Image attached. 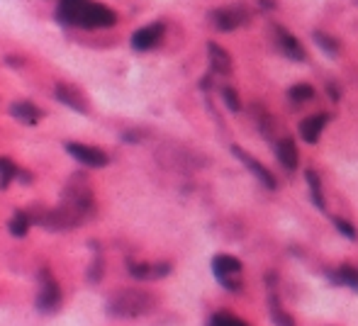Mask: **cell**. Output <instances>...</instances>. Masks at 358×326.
I'll return each instance as SVG.
<instances>
[{
	"label": "cell",
	"instance_id": "e0dca14e",
	"mask_svg": "<svg viewBox=\"0 0 358 326\" xmlns=\"http://www.w3.org/2000/svg\"><path fill=\"white\" fill-rule=\"evenodd\" d=\"M329 278L337 285H346V287H353L358 290V268H351V265H341L337 273H332Z\"/></svg>",
	"mask_w": 358,
	"mask_h": 326
},
{
	"label": "cell",
	"instance_id": "7c38bea8",
	"mask_svg": "<svg viewBox=\"0 0 358 326\" xmlns=\"http://www.w3.org/2000/svg\"><path fill=\"white\" fill-rule=\"evenodd\" d=\"M327 122H329V114H324V112L312 114V117L302 119L300 136L307 141V144H317V141H319V136H322L324 127H327Z\"/></svg>",
	"mask_w": 358,
	"mask_h": 326
},
{
	"label": "cell",
	"instance_id": "52a82bcc",
	"mask_svg": "<svg viewBox=\"0 0 358 326\" xmlns=\"http://www.w3.org/2000/svg\"><path fill=\"white\" fill-rule=\"evenodd\" d=\"M273 42H275V47H278V52H281L283 57L290 59V61H305L307 59L302 44L297 42V37H292L286 27H281V25L273 27Z\"/></svg>",
	"mask_w": 358,
	"mask_h": 326
},
{
	"label": "cell",
	"instance_id": "30bf717a",
	"mask_svg": "<svg viewBox=\"0 0 358 326\" xmlns=\"http://www.w3.org/2000/svg\"><path fill=\"white\" fill-rule=\"evenodd\" d=\"M54 95H57L59 103H63L66 108L76 110V112H81V114L88 112V100H86L83 90L76 88V85H71V83H59L57 88H54Z\"/></svg>",
	"mask_w": 358,
	"mask_h": 326
},
{
	"label": "cell",
	"instance_id": "4fadbf2b",
	"mask_svg": "<svg viewBox=\"0 0 358 326\" xmlns=\"http://www.w3.org/2000/svg\"><path fill=\"white\" fill-rule=\"evenodd\" d=\"M127 270H130V275L137 280H154V278H163V275H168L171 265L168 263H130L127 265Z\"/></svg>",
	"mask_w": 358,
	"mask_h": 326
},
{
	"label": "cell",
	"instance_id": "44dd1931",
	"mask_svg": "<svg viewBox=\"0 0 358 326\" xmlns=\"http://www.w3.org/2000/svg\"><path fill=\"white\" fill-rule=\"evenodd\" d=\"M290 100L292 103H310L312 98H315V88H312V85H307V83H297V85H292L290 88Z\"/></svg>",
	"mask_w": 358,
	"mask_h": 326
},
{
	"label": "cell",
	"instance_id": "d4e9b609",
	"mask_svg": "<svg viewBox=\"0 0 358 326\" xmlns=\"http://www.w3.org/2000/svg\"><path fill=\"white\" fill-rule=\"evenodd\" d=\"M334 227H337L339 232H341L346 238H356V236H358L356 229H353V224H348L346 219H339V217H337V219H334Z\"/></svg>",
	"mask_w": 358,
	"mask_h": 326
},
{
	"label": "cell",
	"instance_id": "d6986e66",
	"mask_svg": "<svg viewBox=\"0 0 358 326\" xmlns=\"http://www.w3.org/2000/svg\"><path fill=\"white\" fill-rule=\"evenodd\" d=\"M32 222H34V217L20 210V212H15L12 214V219H10V234L12 236H25V234L30 232Z\"/></svg>",
	"mask_w": 358,
	"mask_h": 326
},
{
	"label": "cell",
	"instance_id": "4316f807",
	"mask_svg": "<svg viewBox=\"0 0 358 326\" xmlns=\"http://www.w3.org/2000/svg\"><path fill=\"white\" fill-rule=\"evenodd\" d=\"M100 275H103V258H95V263H90V273H88V280H93V283H98Z\"/></svg>",
	"mask_w": 358,
	"mask_h": 326
},
{
	"label": "cell",
	"instance_id": "ffe728a7",
	"mask_svg": "<svg viewBox=\"0 0 358 326\" xmlns=\"http://www.w3.org/2000/svg\"><path fill=\"white\" fill-rule=\"evenodd\" d=\"M307 185H310V192H312V202L324 212V210H327V200H324L322 183H319V178H317L315 171H307Z\"/></svg>",
	"mask_w": 358,
	"mask_h": 326
},
{
	"label": "cell",
	"instance_id": "603a6c76",
	"mask_svg": "<svg viewBox=\"0 0 358 326\" xmlns=\"http://www.w3.org/2000/svg\"><path fill=\"white\" fill-rule=\"evenodd\" d=\"M270 307H273V321H275V326H295L292 316L286 314V312H283L281 307H278V302L270 300Z\"/></svg>",
	"mask_w": 358,
	"mask_h": 326
},
{
	"label": "cell",
	"instance_id": "2e32d148",
	"mask_svg": "<svg viewBox=\"0 0 358 326\" xmlns=\"http://www.w3.org/2000/svg\"><path fill=\"white\" fill-rule=\"evenodd\" d=\"M10 112H12V117H15V119H20L22 125H37V122L42 119V110L37 108V105L27 103V100L12 105Z\"/></svg>",
	"mask_w": 358,
	"mask_h": 326
},
{
	"label": "cell",
	"instance_id": "ba28073f",
	"mask_svg": "<svg viewBox=\"0 0 358 326\" xmlns=\"http://www.w3.org/2000/svg\"><path fill=\"white\" fill-rule=\"evenodd\" d=\"M249 22V15H246L244 8H219V10L212 12V25L217 27L219 32H234L239 27H244Z\"/></svg>",
	"mask_w": 358,
	"mask_h": 326
},
{
	"label": "cell",
	"instance_id": "7a4b0ae2",
	"mask_svg": "<svg viewBox=\"0 0 358 326\" xmlns=\"http://www.w3.org/2000/svg\"><path fill=\"white\" fill-rule=\"evenodd\" d=\"M154 295L146 290H119L115 292L108 300V314L117 316V319H137V316H144L154 309Z\"/></svg>",
	"mask_w": 358,
	"mask_h": 326
},
{
	"label": "cell",
	"instance_id": "484cf974",
	"mask_svg": "<svg viewBox=\"0 0 358 326\" xmlns=\"http://www.w3.org/2000/svg\"><path fill=\"white\" fill-rule=\"evenodd\" d=\"M315 42L319 44L322 49H327L329 54H337V44H332L327 39V34H319V32H315Z\"/></svg>",
	"mask_w": 358,
	"mask_h": 326
},
{
	"label": "cell",
	"instance_id": "ac0fdd59",
	"mask_svg": "<svg viewBox=\"0 0 358 326\" xmlns=\"http://www.w3.org/2000/svg\"><path fill=\"white\" fill-rule=\"evenodd\" d=\"M15 178H20V168H17L10 159L0 156V190H6Z\"/></svg>",
	"mask_w": 358,
	"mask_h": 326
},
{
	"label": "cell",
	"instance_id": "cb8c5ba5",
	"mask_svg": "<svg viewBox=\"0 0 358 326\" xmlns=\"http://www.w3.org/2000/svg\"><path fill=\"white\" fill-rule=\"evenodd\" d=\"M222 100H224V103H227V108L232 110V112H239V110H241V100H239L237 90H232V88H222Z\"/></svg>",
	"mask_w": 358,
	"mask_h": 326
},
{
	"label": "cell",
	"instance_id": "277c9868",
	"mask_svg": "<svg viewBox=\"0 0 358 326\" xmlns=\"http://www.w3.org/2000/svg\"><path fill=\"white\" fill-rule=\"evenodd\" d=\"M61 305V287L49 273V268L39 270V295H37V309L39 312H57Z\"/></svg>",
	"mask_w": 358,
	"mask_h": 326
},
{
	"label": "cell",
	"instance_id": "7402d4cb",
	"mask_svg": "<svg viewBox=\"0 0 358 326\" xmlns=\"http://www.w3.org/2000/svg\"><path fill=\"white\" fill-rule=\"evenodd\" d=\"M210 326H249L244 319H239V316L229 314V312H219L210 319Z\"/></svg>",
	"mask_w": 358,
	"mask_h": 326
},
{
	"label": "cell",
	"instance_id": "3957f363",
	"mask_svg": "<svg viewBox=\"0 0 358 326\" xmlns=\"http://www.w3.org/2000/svg\"><path fill=\"white\" fill-rule=\"evenodd\" d=\"M86 219H88V214H86L83 210H78L76 205L63 200L61 207L49 210V212L42 214V217H37L34 222H39L44 229H49V232H68V229L81 227Z\"/></svg>",
	"mask_w": 358,
	"mask_h": 326
},
{
	"label": "cell",
	"instance_id": "8992f818",
	"mask_svg": "<svg viewBox=\"0 0 358 326\" xmlns=\"http://www.w3.org/2000/svg\"><path fill=\"white\" fill-rule=\"evenodd\" d=\"M212 270H215V275H217V280L227 287V290H239L237 278H239V273H241V261L234 258V256H224V254L215 256Z\"/></svg>",
	"mask_w": 358,
	"mask_h": 326
},
{
	"label": "cell",
	"instance_id": "6da1fadb",
	"mask_svg": "<svg viewBox=\"0 0 358 326\" xmlns=\"http://www.w3.org/2000/svg\"><path fill=\"white\" fill-rule=\"evenodd\" d=\"M59 20L73 27H86V30H100V27H112L117 22V12L103 3L93 0H59Z\"/></svg>",
	"mask_w": 358,
	"mask_h": 326
},
{
	"label": "cell",
	"instance_id": "8fae6325",
	"mask_svg": "<svg viewBox=\"0 0 358 326\" xmlns=\"http://www.w3.org/2000/svg\"><path fill=\"white\" fill-rule=\"evenodd\" d=\"M232 154L237 156V159L241 161V163H244V166L249 168V171L254 173L256 178H259V183H261V185H266V187H268V190H273V187H275V178L270 176V173H268V168H266L263 163H259V161H256L254 156H249L244 149H239V146H234V149H232Z\"/></svg>",
	"mask_w": 358,
	"mask_h": 326
},
{
	"label": "cell",
	"instance_id": "5b68a950",
	"mask_svg": "<svg viewBox=\"0 0 358 326\" xmlns=\"http://www.w3.org/2000/svg\"><path fill=\"white\" fill-rule=\"evenodd\" d=\"M66 151L78 161V163H83L88 168H103L108 166V154L98 146H88V144H81V141H68Z\"/></svg>",
	"mask_w": 358,
	"mask_h": 326
},
{
	"label": "cell",
	"instance_id": "9a60e30c",
	"mask_svg": "<svg viewBox=\"0 0 358 326\" xmlns=\"http://www.w3.org/2000/svg\"><path fill=\"white\" fill-rule=\"evenodd\" d=\"M275 156H278V161H281L283 168H288V171H295L297 168V161H300V156H297V144L292 139H288V136L278 141Z\"/></svg>",
	"mask_w": 358,
	"mask_h": 326
},
{
	"label": "cell",
	"instance_id": "5bb4252c",
	"mask_svg": "<svg viewBox=\"0 0 358 326\" xmlns=\"http://www.w3.org/2000/svg\"><path fill=\"white\" fill-rule=\"evenodd\" d=\"M208 54H210V66H212L215 73L219 76H229L232 73V57L224 52L219 44H208Z\"/></svg>",
	"mask_w": 358,
	"mask_h": 326
},
{
	"label": "cell",
	"instance_id": "9c48e42d",
	"mask_svg": "<svg viewBox=\"0 0 358 326\" xmlns=\"http://www.w3.org/2000/svg\"><path fill=\"white\" fill-rule=\"evenodd\" d=\"M163 32H166V27H163L161 22H151V25L141 27V30H137L135 34H132V47H135L137 52H149V49L161 44Z\"/></svg>",
	"mask_w": 358,
	"mask_h": 326
}]
</instances>
